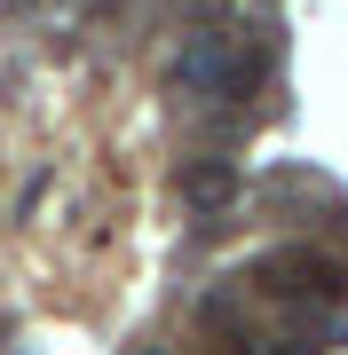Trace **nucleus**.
<instances>
[{
    "label": "nucleus",
    "instance_id": "1",
    "mask_svg": "<svg viewBox=\"0 0 348 355\" xmlns=\"http://www.w3.org/2000/svg\"><path fill=\"white\" fill-rule=\"evenodd\" d=\"M254 277L270 284L277 300H293V308H333V300H348V268H340L333 253H309V245H285V253H270Z\"/></svg>",
    "mask_w": 348,
    "mask_h": 355
},
{
    "label": "nucleus",
    "instance_id": "2",
    "mask_svg": "<svg viewBox=\"0 0 348 355\" xmlns=\"http://www.w3.org/2000/svg\"><path fill=\"white\" fill-rule=\"evenodd\" d=\"M222 55H230V32H198L174 55V87L182 95H222Z\"/></svg>",
    "mask_w": 348,
    "mask_h": 355
},
{
    "label": "nucleus",
    "instance_id": "3",
    "mask_svg": "<svg viewBox=\"0 0 348 355\" xmlns=\"http://www.w3.org/2000/svg\"><path fill=\"white\" fill-rule=\"evenodd\" d=\"M182 198H190L198 214H222V205L238 198V166H230V158H198V166H182Z\"/></svg>",
    "mask_w": 348,
    "mask_h": 355
},
{
    "label": "nucleus",
    "instance_id": "4",
    "mask_svg": "<svg viewBox=\"0 0 348 355\" xmlns=\"http://www.w3.org/2000/svg\"><path fill=\"white\" fill-rule=\"evenodd\" d=\"M261 79H270V40H245V48L222 55V95H230V103H245Z\"/></svg>",
    "mask_w": 348,
    "mask_h": 355
},
{
    "label": "nucleus",
    "instance_id": "5",
    "mask_svg": "<svg viewBox=\"0 0 348 355\" xmlns=\"http://www.w3.org/2000/svg\"><path fill=\"white\" fill-rule=\"evenodd\" d=\"M88 8H103V16H111V8H127V0H88Z\"/></svg>",
    "mask_w": 348,
    "mask_h": 355
}]
</instances>
